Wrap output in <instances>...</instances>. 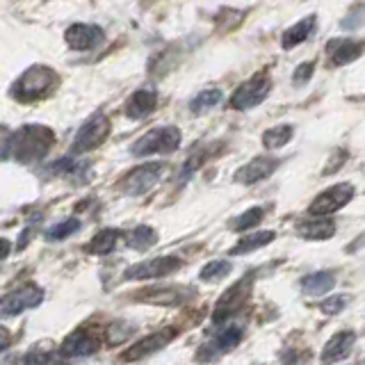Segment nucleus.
Instances as JSON below:
<instances>
[{
    "mask_svg": "<svg viewBox=\"0 0 365 365\" xmlns=\"http://www.w3.org/2000/svg\"><path fill=\"white\" fill-rule=\"evenodd\" d=\"M174 338H176V331H174V329L158 331V334H151V336H146L144 340L135 342V345H133L128 351H125L121 359H123V361H140V359L148 356V354L165 349Z\"/></svg>",
    "mask_w": 365,
    "mask_h": 365,
    "instance_id": "obj_12",
    "label": "nucleus"
},
{
    "mask_svg": "<svg viewBox=\"0 0 365 365\" xmlns=\"http://www.w3.org/2000/svg\"><path fill=\"white\" fill-rule=\"evenodd\" d=\"M9 347V331L5 327H0V351Z\"/></svg>",
    "mask_w": 365,
    "mask_h": 365,
    "instance_id": "obj_35",
    "label": "nucleus"
},
{
    "mask_svg": "<svg viewBox=\"0 0 365 365\" xmlns=\"http://www.w3.org/2000/svg\"><path fill=\"white\" fill-rule=\"evenodd\" d=\"M66 43L71 46L73 51H91L106 39V34L98 26H89V23H76L66 30L64 34Z\"/></svg>",
    "mask_w": 365,
    "mask_h": 365,
    "instance_id": "obj_11",
    "label": "nucleus"
},
{
    "mask_svg": "<svg viewBox=\"0 0 365 365\" xmlns=\"http://www.w3.org/2000/svg\"><path fill=\"white\" fill-rule=\"evenodd\" d=\"M167 165L165 163H151V165H142L135 167L133 171L123 176L121 180V192L128 194V197H140L146 194L151 187L158 185V180L165 176Z\"/></svg>",
    "mask_w": 365,
    "mask_h": 365,
    "instance_id": "obj_5",
    "label": "nucleus"
},
{
    "mask_svg": "<svg viewBox=\"0 0 365 365\" xmlns=\"http://www.w3.org/2000/svg\"><path fill=\"white\" fill-rule=\"evenodd\" d=\"M251 281L254 279L247 277L245 281H237L235 285H231V288L224 292V297L215 306V315H212L215 322H224V319L235 315L240 308H242V304L249 299V294H251Z\"/></svg>",
    "mask_w": 365,
    "mask_h": 365,
    "instance_id": "obj_10",
    "label": "nucleus"
},
{
    "mask_svg": "<svg viewBox=\"0 0 365 365\" xmlns=\"http://www.w3.org/2000/svg\"><path fill=\"white\" fill-rule=\"evenodd\" d=\"M345 306H347V297L345 294H336V297H331V299L319 304V311L327 313V315H338V313H342V308H345Z\"/></svg>",
    "mask_w": 365,
    "mask_h": 365,
    "instance_id": "obj_32",
    "label": "nucleus"
},
{
    "mask_svg": "<svg viewBox=\"0 0 365 365\" xmlns=\"http://www.w3.org/2000/svg\"><path fill=\"white\" fill-rule=\"evenodd\" d=\"M240 340H242V329H240V327H228V329L220 331V334L212 338L210 345L203 347V349H212L215 354H224V351H231Z\"/></svg>",
    "mask_w": 365,
    "mask_h": 365,
    "instance_id": "obj_22",
    "label": "nucleus"
},
{
    "mask_svg": "<svg viewBox=\"0 0 365 365\" xmlns=\"http://www.w3.org/2000/svg\"><path fill=\"white\" fill-rule=\"evenodd\" d=\"M55 83H57V73L53 68L37 64V66H30L28 71L16 80L9 94L23 103H28V101L43 96L46 91L55 87Z\"/></svg>",
    "mask_w": 365,
    "mask_h": 365,
    "instance_id": "obj_2",
    "label": "nucleus"
},
{
    "mask_svg": "<svg viewBox=\"0 0 365 365\" xmlns=\"http://www.w3.org/2000/svg\"><path fill=\"white\" fill-rule=\"evenodd\" d=\"M262 217H265V210L262 208H249L245 215H240L237 220H233L231 228L233 231H249V228H254Z\"/></svg>",
    "mask_w": 365,
    "mask_h": 365,
    "instance_id": "obj_30",
    "label": "nucleus"
},
{
    "mask_svg": "<svg viewBox=\"0 0 365 365\" xmlns=\"http://www.w3.org/2000/svg\"><path fill=\"white\" fill-rule=\"evenodd\" d=\"M155 240H158V235L151 226H137L135 231L128 235V247L135 251H146L155 245Z\"/></svg>",
    "mask_w": 365,
    "mask_h": 365,
    "instance_id": "obj_27",
    "label": "nucleus"
},
{
    "mask_svg": "<svg viewBox=\"0 0 365 365\" xmlns=\"http://www.w3.org/2000/svg\"><path fill=\"white\" fill-rule=\"evenodd\" d=\"M334 283H336V279L331 272H317L302 281V290L311 297H317V294H327L331 288H334Z\"/></svg>",
    "mask_w": 365,
    "mask_h": 365,
    "instance_id": "obj_20",
    "label": "nucleus"
},
{
    "mask_svg": "<svg viewBox=\"0 0 365 365\" xmlns=\"http://www.w3.org/2000/svg\"><path fill=\"white\" fill-rule=\"evenodd\" d=\"M133 331H135V327L128 322H114L108 329V342L110 345H121V342H125L133 336Z\"/></svg>",
    "mask_w": 365,
    "mask_h": 365,
    "instance_id": "obj_31",
    "label": "nucleus"
},
{
    "mask_svg": "<svg viewBox=\"0 0 365 365\" xmlns=\"http://www.w3.org/2000/svg\"><path fill=\"white\" fill-rule=\"evenodd\" d=\"M43 299V290L34 283H26L21 288L7 292L3 299H0V315L11 317L19 315L23 311H30V308H37Z\"/></svg>",
    "mask_w": 365,
    "mask_h": 365,
    "instance_id": "obj_6",
    "label": "nucleus"
},
{
    "mask_svg": "<svg viewBox=\"0 0 365 365\" xmlns=\"http://www.w3.org/2000/svg\"><path fill=\"white\" fill-rule=\"evenodd\" d=\"M304 240H329L336 233V224L329 220H315V222H304L299 228H297Z\"/></svg>",
    "mask_w": 365,
    "mask_h": 365,
    "instance_id": "obj_21",
    "label": "nucleus"
},
{
    "mask_svg": "<svg viewBox=\"0 0 365 365\" xmlns=\"http://www.w3.org/2000/svg\"><path fill=\"white\" fill-rule=\"evenodd\" d=\"M60 351H62V356H66V359L89 356V354L98 351V340L91 334H87V331H76V334H71L62 342Z\"/></svg>",
    "mask_w": 365,
    "mask_h": 365,
    "instance_id": "obj_14",
    "label": "nucleus"
},
{
    "mask_svg": "<svg viewBox=\"0 0 365 365\" xmlns=\"http://www.w3.org/2000/svg\"><path fill=\"white\" fill-rule=\"evenodd\" d=\"M290 140H292V125H288V123L269 128V130H265V135H262V144H265V148H269V151L285 146Z\"/></svg>",
    "mask_w": 365,
    "mask_h": 365,
    "instance_id": "obj_26",
    "label": "nucleus"
},
{
    "mask_svg": "<svg viewBox=\"0 0 365 365\" xmlns=\"http://www.w3.org/2000/svg\"><path fill=\"white\" fill-rule=\"evenodd\" d=\"M158 106V94L153 89H137L130 96L128 106H125V114L130 119H144L148 117Z\"/></svg>",
    "mask_w": 365,
    "mask_h": 365,
    "instance_id": "obj_18",
    "label": "nucleus"
},
{
    "mask_svg": "<svg viewBox=\"0 0 365 365\" xmlns=\"http://www.w3.org/2000/svg\"><path fill=\"white\" fill-rule=\"evenodd\" d=\"M190 297V290L187 288H176V285H171V288H155V290H146V292H140V299L142 302H148V304H158V306H180Z\"/></svg>",
    "mask_w": 365,
    "mask_h": 365,
    "instance_id": "obj_17",
    "label": "nucleus"
},
{
    "mask_svg": "<svg viewBox=\"0 0 365 365\" xmlns=\"http://www.w3.org/2000/svg\"><path fill=\"white\" fill-rule=\"evenodd\" d=\"M354 342H356V336H354L351 331H340V334H336L327 342V347L322 351V361L324 363H336V361L347 359L351 347H354Z\"/></svg>",
    "mask_w": 365,
    "mask_h": 365,
    "instance_id": "obj_16",
    "label": "nucleus"
},
{
    "mask_svg": "<svg viewBox=\"0 0 365 365\" xmlns=\"http://www.w3.org/2000/svg\"><path fill=\"white\" fill-rule=\"evenodd\" d=\"M76 231H80V222L78 220H64V222L55 224L53 228L46 231V240H48V242H60V240L73 235Z\"/></svg>",
    "mask_w": 365,
    "mask_h": 365,
    "instance_id": "obj_28",
    "label": "nucleus"
},
{
    "mask_svg": "<svg viewBox=\"0 0 365 365\" xmlns=\"http://www.w3.org/2000/svg\"><path fill=\"white\" fill-rule=\"evenodd\" d=\"M108 135H110V119L103 112H96L94 117H89L78 128V133L73 137V144H71V151L73 153H87V151H91V148H96L106 142Z\"/></svg>",
    "mask_w": 365,
    "mask_h": 365,
    "instance_id": "obj_4",
    "label": "nucleus"
},
{
    "mask_svg": "<svg viewBox=\"0 0 365 365\" xmlns=\"http://www.w3.org/2000/svg\"><path fill=\"white\" fill-rule=\"evenodd\" d=\"M9 249H11V245L7 242L5 237H0V260L3 258H7V254H9Z\"/></svg>",
    "mask_w": 365,
    "mask_h": 365,
    "instance_id": "obj_36",
    "label": "nucleus"
},
{
    "mask_svg": "<svg viewBox=\"0 0 365 365\" xmlns=\"http://www.w3.org/2000/svg\"><path fill=\"white\" fill-rule=\"evenodd\" d=\"M53 144H55V133L51 128H46V125H23V128L7 137L3 151H0V158L14 160V163L21 165L39 163L41 158L48 155Z\"/></svg>",
    "mask_w": 365,
    "mask_h": 365,
    "instance_id": "obj_1",
    "label": "nucleus"
},
{
    "mask_svg": "<svg viewBox=\"0 0 365 365\" xmlns=\"http://www.w3.org/2000/svg\"><path fill=\"white\" fill-rule=\"evenodd\" d=\"M279 167V160L274 158H254L251 163H247L245 167H240L235 171L233 180L242 182V185H254L258 180H265L267 176H272Z\"/></svg>",
    "mask_w": 365,
    "mask_h": 365,
    "instance_id": "obj_13",
    "label": "nucleus"
},
{
    "mask_svg": "<svg viewBox=\"0 0 365 365\" xmlns=\"http://www.w3.org/2000/svg\"><path fill=\"white\" fill-rule=\"evenodd\" d=\"M315 73V62H306V64H299L294 68V78H292V83L297 87H302L306 85L308 80H311V76Z\"/></svg>",
    "mask_w": 365,
    "mask_h": 365,
    "instance_id": "obj_33",
    "label": "nucleus"
},
{
    "mask_svg": "<svg viewBox=\"0 0 365 365\" xmlns=\"http://www.w3.org/2000/svg\"><path fill=\"white\" fill-rule=\"evenodd\" d=\"M313 28H315V16H306L304 21L297 23V26L288 28L283 32V39H281L283 48H294V46L304 43L308 39V34L313 32Z\"/></svg>",
    "mask_w": 365,
    "mask_h": 365,
    "instance_id": "obj_19",
    "label": "nucleus"
},
{
    "mask_svg": "<svg viewBox=\"0 0 365 365\" xmlns=\"http://www.w3.org/2000/svg\"><path fill=\"white\" fill-rule=\"evenodd\" d=\"M222 98H224L222 89H205L190 101V110L194 114H203L205 110H212L215 106H220Z\"/></svg>",
    "mask_w": 365,
    "mask_h": 365,
    "instance_id": "obj_25",
    "label": "nucleus"
},
{
    "mask_svg": "<svg viewBox=\"0 0 365 365\" xmlns=\"http://www.w3.org/2000/svg\"><path fill=\"white\" fill-rule=\"evenodd\" d=\"M119 231H114V228H106V231L96 233V237L91 240L87 251H91V254H98V256H106L110 254V251L117 247V240H119Z\"/></svg>",
    "mask_w": 365,
    "mask_h": 365,
    "instance_id": "obj_24",
    "label": "nucleus"
},
{
    "mask_svg": "<svg viewBox=\"0 0 365 365\" xmlns=\"http://www.w3.org/2000/svg\"><path fill=\"white\" fill-rule=\"evenodd\" d=\"M277 237L274 231H260V233H254L249 237H242L240 242L231 249V256H240V254H249V251H256L260 247H267L272 240Z\"/></svg>",
    "mask_w": 365,
    "mask_h": 365,
    "instance_id": "obj_23",
    "label": "nucleus"
},
{
    "mask_svg": "<svg viewBox=\"0 0 365 365\" xmlns=\"http://www.w3.org/2000/svg\"><path fill=\"white\" fill-rule=\"evenodd\" d=\"M180 146V130L176 125H160V128L148 130L133 144V155L144 158L153 153H171Z\"/></svg>",
    "mask_w": 365,
    "mask_h": 365,
    "instance_id": "obj_3",
    "label": "nucleus"
},
{
    "mask_svg": "<svg viewBox=\"0 0 365 365\" xmlns=\"http://www.w3.org/2000/svg\"><path fill=\"white\" fill-rule=\"evenodd\" d=\"M182 265L180 258L176 256H158L151 260H144V262H137V265L125 269L123 277L130 279V281H144V279H163L174 274L178 267Z\"/></svg>",
    "mask_w": 365,
    "mask_h": 365,
    "instance_id": "obj_8",
    "label": "nucleus"
},
{
    "mask_svg": "<svg viewBox=\"0 0 365 365\" xmlns=\"http://www.w3.org/2000/svg\"><path fill=\"white\" fill-rule=\"evenodd\" d=\"M354 197V187L349 182H338V185L324 190L322 194H317L315 201L311 203L308 212L315 215V217H322V215H331L340 210L342 205H347Z\"/></svg>",
    "mask_w": 365,
    "mask_h": 365,
    "instance_id": "obj_9",
    "label": "nucleus"
},
{
    "mask_svg": "<svg viewBox=\"0 0 365 365\" xmlns=\"http://www.w3.org/2000/svg\"><path fill=\"white\" fill-rule=\"evenodd\" d=\"M228 272H231V262H228V260H212L201 269V281L215 283V281L224 279Z\"/></svg>",
    "mask_w": 365,
    "mask_h": 365,
    "instance_id": "obj_29",
    "label": "nucleus"
},
{
    "mask_svg": "<svg viewBox=\"0 0 365 365\" xmlns=\"http://www.w3.org/2000/svg\"><path fill=\"white\" fill-rule=\"evenodd\" d=\"M365 46L354 41V39H331L327 43V53L331 57V62L334 64H349L354 62L356 57H361Z\"/></svg>",
    "mask_w": 365,
    "mask_h": 365,
    "instance_id": "obj_15",
    "label": "nucleus"
},
{
    "mask_svg": "<svg viewBox=\"0 0 365 365\" xmlns=\"http://www.w3.org/2000/svg\"><path fill=\"white\" fill-rule=\"evenodd\" d=\"M269 89H272L269 78L262 76V73H256L254 78H249L247 83H242L235 89V94L231 98V108H235V110L256 108L258 103H262L267 98Z\"/></svg>",
    "mask_w": 365,
    "mask_h": 365,
    "instance_id": "obj_7",
    "label": "nucleus"
},
{
    "mask_svg": "<svg viewBox=\"0 0 365 365\" xmlns=\"http://www.w3.org/2000/svg\"><path fill=\"white\" fill-rule=\"evenodd\" d=\"M363 19H365V7L359 9V14H354V16L349 14L345 21H342V28H345V30H349V28H361L363 23H365Z\"/></svg>",
    "mask_w": 365,
    "mask_h": 365,
    "instance_id": "obj_34",
    "label": "nucleus"
}]
</instances>
